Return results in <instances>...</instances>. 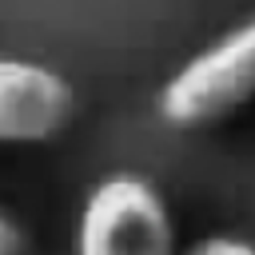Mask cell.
I'll return each instance as SVG.
<instances>
[{"mask_svg":"<svg viewBox=\"0 0 255 255\" xmlns=\"http://www.w3.org/2000/svg\"><path fill=\"white\" fill-rule=\"evenodd\" d=\"M255 104V16L183 60L159 88L155 112L163 124L195 131L215 128Z\"/></svg>","mask_w":255,"mask_h":255,"instance_id":"1","label":"cell"},{"mask_svg":"<svg viewBox=\"0 0 255 255\" xmlns=\"http://www.w3.org/2000/svg\"><path fill=\"white\" fill-rule=\"evenodd\" d=\"M76 255H179L163 191L135 171L104 175L76 215Z\"/></svg>","mask_w":255,"mask_h":255,"instance_id":"2","label":"cell"},{"mask_svg":"<svg viewBox=\"0 0 255 255\" xmlns=\"http://www.w3.org/2000/svg\"><path fill=\"white\" fill-rule=\"evenodd\" d=\"M76 116L72 84L36 60L0 56V143L32 147L56 139Z\"/></svg>","mask_w":255,"mask_h":255,"instance_id":"3","label":"cell"},{"mask_svg":"<svg viewBox=\"0 0 255 255\" xmlns=\"http://www.w3.org/2000/svg\"><path fill=\"white\" fill-rule=\"evenodd\" d=\"M183 255H255V243L243 235H203Z\"/></svg>","mask_w":255,"mask_h":255,"instance_id":"4","label":"cell"},{"mask_svg":"<svg viewBox=\"0 0 255 255\" xmlns=\"http://www.w3.org/2000/svg\"><path fill=\"white\" fill-rule=\"evenodd\" d=\"M24 247H28V239H24L20 223L0 211V255H24Z\"/></svg>","mask_w":255,"mask_h":255,"instance_id":"5","label":"cell"}]
</instances>
